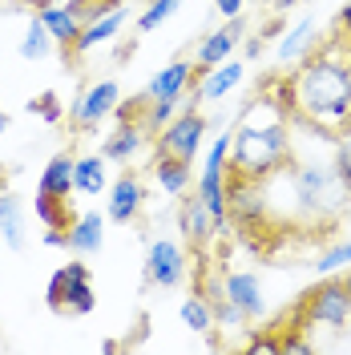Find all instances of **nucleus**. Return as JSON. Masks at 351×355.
Wrapping results in <instances>:
<instances>
[{
	"label": "nucleus",
	"instance_id": "f257e3e1",
	"mask_svg": "<svg viewBox=\"0 0 351 355\" xmlns=\"http://www.w3.org/2000/svg\"><path fill=\"white\" fill-rule=\"evenodd\" d=\"M279 110L327 137L351 133V53L339 37L311 44L299 69L279 81Z\"/></svg>",
	"mask_w": 351,
	"mask_h": 355
},
{
	"label": "nucleus",
	"instance_id": "f03ea898",
	"mask_svg": "<svg viewBox=\"0 0 351 355\" xmlns=\"http://www.w3.org/2000/svg\"><path fill=\"white\" fill-rule=\"evenodd\" d=\"M291 166V130H286V113L275 110L271 117H246L239 130L230 133V157H226V174L250 178V182H266Z\"/></svg>",
	"mask_w": 351,
	"mask_h": 355
},
{
	"label": "nucleus",
	"instance_id": "7ed1b4c3",
	"mask_svg": "<svg viewBox=\"0 0 351 355\" xmlns=\"http://www.w3.org/2000/svg\"><path fill=\"white\" fill-rule=\"evenodd\" d=\"M279 174L291 182V206L307 218H331L343 198H348V186L335 170V162H303V166H283Z\"/></svg>",
	"mask_w": 351,
	"mask_h": 355
},
{
	"label": "nucleus",
	"instance_id": "20e7f679",
	"mask_svg": "<svg viewBox=\"0 0 351 355\" xmlns=\"http://www.w3.org/2000/svg\"><path fill=\"white\" fill-rule=\"evenodd\" d=\"M295 319L299 323H307L311 327H331V331H343L351 319V287L348 279H327V283H319V287L307 291V299L299 303L295 311Z\"/></svg>",
	"mask_w": 351,
	"mask_h": 355
},
{
	"label": "nucleus",
	"instance_id": "39448f33",
	"mask_svg": "<svg viewBox=\"0 0 351 355\" xmlns=\"http://www.w3.org/2000/svg\"><path fill=\"white\" fill-rule=\"evenodd\" d=\"M44 303H49L53 315H89L97 307V291H93V279H89V266L65 263L61 270H53Z\"/></svg>",
	"mask_w": 351,
	"mask_h": 355
},
{
	"label": "nucleus",
	"instance_id": "423d86ee",
	"mask_svg": "<svg viewBox=\"0 0 351 355\" xmlns=\"http://www.w3.org/2000/svg\"><path fill=\"white\" fill-rule=\"evenodd\" d=\"M206 137V117L190 105V110L174 113L162 130H157V154H174L182 162H194Z\"/></svg>",
	"mask_w": 351,
	"mask_h": 355
},
{
	"label": "nucleus",
	"instance_id": "0eeeda50",
	"mask_svg": "<svg viewBox=\"0 0 351 355\" xmlns=\"http://www.w3.org/2000/svg\"><path fill=\"white\" fill-rule=\"evenodd\" d=\"M117 101H121V85L117 81H97V85H89L81 97H77V105H73V125L77 130H97L113 110H117Z\"/></svg>",
	"mask_w": 351,
	"mask_h": 355
},
{
	"label": "nucleus",
	"instance_id": "6e6552de",
	"mask_svg": "<svg viewBox=\"0 0 351 355\" xmlns=\"http://www.w3.org/2000/svg\"><path fill=\"white\" fill-rule=\"evenodd\" d=\"M146 279L154 287H178L186 279V250L170 239H154L146 250Z\"/></svg>",
	"mask_w": 351,
	"mask_h": 355
},
{
	"label": "nucleus",
	"instance_id": "1a4fd4ad",
	"mask_svg": "<svg viewBox=\"0 0 351 355\" xmlns=\"http://www.w3.org/2000/svg\"><path fill=\"white\" fill-rule=\"evenodd\" d=\"M222 291H226V299L246 315V323L266 315L263 283H259V275H255V270H222Z\"/></svg>",
	"mask_w": 351,
	"mask_h": 355
},
{
	"label": "nucleus",
	"instance_id": "9d476101",
	"mask_svg": "<svg viewBox=\"0 0 351 355\" xmlns=\"http://www.w3.org/2000/svg\"><path fill=\"white\" fill-rule=\"evenodd\" d=\"M198 81V65L194 61H170L166 69H157L146 85V97L150 101H182Z\"/></svg>",
	"mask_w": 351,
	"mask_h": 355
},
{
	"label": "nucleus",
	"instance_id": "9b49d317",
	"mask_svg": "<svg viewBox=\"0 0 351 355\" xmlns=\"http://www.w3.org/2000/svg\"><path fill=\"white\" fill-rule=\"evenodd\" d=\"M142 202H146V186H142V178L133 174V170H126V174L110 186V206H105V218L126 226V222H133L137 214H142Z\"/></svg>",
	"mask_w": 351,
	"mask_h": 355
},
{
	"label": "nucleus",
	"instance_id": "f8f14e48",
	"mask_svg": "<svg viewBox=\"0 0 351 355\" xmlns=\"http://www.w3.org/2000/svg\"><path fill=\"white\" fill-rule=\"evenodd\" d=\"M239 37H242V17L226 21L219 33H210L206 41L198 44V53H194L198 73H206V69H214V65H222V61H230V53L239 49Z\"/></svg>",
	"mask_w": 351,
	"mask_h": 355
},
{
	"label": "nucleus",
	"instance_id": "ddd939ff",
	"mask_svg": "<svg viewBox=\"0 0 351 355\" xmlns=\"http://www.w3.org/2000/svg\"><path fill=\"white\" fill-rule=\"evenodd\" d=\"M37 17H41V24L49 28L53 44H61V53L73 57V44H77V37H81V17H77L69 4H41Z\"/></svg>",
	"mask_w": 351,
	"mask_h": 355
},
{
	"label": "nucleus",
	"instance_id": "4468645a",
	"mask_svg": "<svg viewBox=\"0 0 351 355\" xmlns=\"http://www.w3.org/2000/svg\"><path fill=\"white\" fill-rule=\"evenodd\" d=\"M242 77H246V65H239V61H222V65L198 73V81H194L198 101H222L230 89L242 85Z\"/></svg>",
	"mask_w": 351,
	"mask_h": 355
},
{
	"label": "nucleus",
	"instance_id": "2eb2a0df",
	"mask_svg": "<svg viewBox=\"0 0 351 355\" xmlns=\"http://www.w3.org/2000/svg\"><path fill=\"white\" fill-rule=\"evenodd\" d=\"M101 243H105V218L97 210L77 214L73 226H69V234H65V250H73V254H97Z\"/></svg>",
	"mask_w": 351,
	"mask_h": 355
},
{
	"label": "nucleus",
	"instance_id": "dca6fc26",
	"mask_svg": "<svg viewBox=\"0 0 351 355\" xmlns=\"http://www.w3.org/2000/svg\"><path fill=\"white\" fill-rule=\"evenodd\" d=\"M182 234H186V243L194 246V250L210 246V239L219 234V226H214V218H210L206 202L198 198V190H194V198L182 202Z\"/></svg>",
	"mask_w": 351,
	"mask_h": 355
},
{
	"label": "nucleus",
	"instance_id": "f3484780",
	"mask_svg": "<svg viewBox=\"0 0 351 355\" xmlns=\"http://www.w3.org/2000/svg\"><path fill=\"white\" fill-rule=\"evenodd\" d=\"M126 17H130V8H126V4H117L113 12H105V17H97V21L81 24V37H77V44H73V57H85L89 49H97V44H105L110 37H117V33H121V24H126Z\"/></svg>",
	"mask_w": 351,
	"mask_h": 355
},
{
	"label": "nucleus",
	"instance_id": "a211bd4d",
	"mask_svg": "<svg viewBox=\"0 0 351 355\" xmlns=\"http://www.w3.org/2000/svg\"><path fill=\"white\" fill-rule=\"evenodd\" d=\"M315 33H319V24H315V17H303V21L295 24V28H286L283 41H279V49H275V61L279 65H295V61H303L311 53V44H315Z\"/></svg>",
	"mask_w": 351,
	"mask_h": 355
},
{
	"label": "nucleus",
	"instance_id": "6ab92c4d",
	"mask_svg": "<svg viewBox=\"0 0 351 355\" xmlns=\"http://www.w3.org/2000/svg\"><path fill=\"white\" fill-rule=\"evenodd\" d=\"M0 239L8 250H24V202L12 190H0Z\"/></svg>",
	"mask_w": 351,
	"mask_h": 355
},
{
	"label": "nucleus",
	"instance_id": "aec40b11",
	"mask_svg": "<svg viewBox=\"0 0 351 355\" xmlns=\"http://www.w3.org/2000/svg\"><path fill=\"white\" fill-rule=\"evenodd\" d=\"M142 141H146V130H142L137 121H121V125H117V133H110V137H105V150H101V157H105V162H130V157L142 150Z\"/></svg>",
	"mask_w": 351,
	"mask_h": 355
},
{
	"label": "nucleus",
	"instance_id": "412c9836",
	"mask_svg": "<svg viewBox=\"0 0 351 355\" xmlns=\"http://www.w3.org/2000/svg\"><path fill=\"white\" fill-rule=\"evenodd\" d=\"M73 162H77V157L53 154V157H49V166L41 170L37 190H44V194H57V198H69V194H73Z\"/></svg>",
	"mask_w": 351,
	"mask_h": 355
},
{
	"label": "nucleus",
	"instance_id": "4be33fe9",
	"mask_svg": "<svg viewBox=\"0 0 351 355\" xmlns=\"http://www.w3.org/2000/svg\"><path fill=\"white\" fill-rule=\"evenodd\" d=\"M154 178L166 194H186L190 190V162L174 154H154Z\"/></svg>",
	"mask_w": 351,
	"mask_h": 355
},
{
	"label": "nucleus",
	"instance_id": "5701e85b",
	"mask_svg": "<svg viewBox=\"0 0 351 355\" xmlns=\"http://www.w3.org/2000/svg\"><path fill=\"white\" fill-rule=\"evenodd\" d=\"M73 190L97 198V194L105 190V157H97V154L77 157V162H73Z\"/></svg>",
	"mask_w": 351,
	"mask_h": 355
},
{
	"label": "nucleus",
	"instance_id": "b1692460",
	"mask_svg": "<svg viewBox=\"0 0 351 355\" xmlns=\"http://www.w3.org/2000/svg\"><path fill=\"white\" fill-rule=\"evenodd\" d=\"M33 214L44 222V226H57V230H69L73 226V206H69V198H57V194H44V190H37V198H33Z\"/></svg>",
	"mask_w": 351,
	"mask_h": 355
},
{
	"label": "nucleus",
	"instance_id": "393cba45",
	"mask_svg": "<svg viewBox=\"0 0 351 355\" xmlns=\"http://www.w3.org/2000/svg\"><path fill=\"white\" fill-rule=\"evenodd\" d=\"M182 323L198 335H210L214 331V311L202 295H190V299H182Z\"/></svg>",
	"mask_w": 351,
	"mask_h": 355
},
{
	"label": "nucleus",
	"instance_id": "a878e982",
	"mask_svg": "<svg viewBox=\"0 0 351 355\" xmlns=\"http://www.w3.org/2000/svg\"><path fill=\"white\" fill-rule=\"evenodd\" d=\"M49 49H53L49 28L41 24V17H33V24H28V33H24V41H21V57L24 61H41V57H49Z\"/></svg>",
	"mask_w": 351,
	"mask_h": 355
},
{
	"label": "nucleus",
	"instance_id": "bb28decb",
	"mask_svg": "<svg viewBox=\"0 0 351 355\" xmlns=\"http://www.w3.org/2000/svg\"><path fill=\"white\" fill-rule=\"evenodd\" d=\"M311 266H315L319 275H339V270H348V266H351V239L323 246V254H319Z\"/></svg>",
	"mask_w": 351,
	"mask_h": 355
},
{
	"label": "nucleus",
	"instance_id": "cd10ccee",
	"mask_svg": "<svg viewBox=\"0 0 351 355\" xmlns=\"http://www.w3.org/2000/svg\"><path fill=\"white\" fill-rule=\"evenodd\" d=\"M178 12V0H150V8L137 17V33H154L162 21H170Z\"/></svg>",
	"mask_w": 351,
	"mask_h": 355
},
{
	"label": "nucleus",
	"instance_id": "c85d7f7f",
	"mask_svg": "<svg viewBox=\"0 0 351 355\" xmlns=\"http://www.w3.org/2000/svg\"><path fill=\"white\" fill-rule=\"evenodd\" d=\"M117 4H126V0H69V8L81 17V24L97 21V17H105V12H113Z\"/></svg>",
	"mask_w": 351,
	"mask_h": 355
},
{
	"label": "nucleus",
	"instance_id": "c756f323",
	"mask_svg": "<svg viewBox=\"0 0 351 355\" xmlns=\"http://www.w3.org/2000/svg\"><path fill=\"white\" fill-rule=\"evenodd\" d=\"M28 113H37V117H44L49 125H57V121L65 117V110H61V101H57V93H41V97H33V101H28Z\"/></svg>",
	"mask_w": 351,
	"mask_h": 355
},
{
	"label": "nucleus",
	"instance_id": "7c9ffc66",
	"mask_svg": "<svg viewBox=\"0 0 351 355\" xmlns=\"http://www.w3.org/2000/svg\"><path fill=\"white\" fill-rule=\"evenodd\" d=\"M335 170H339V178H343V182H351V133H343V137H339V154H335Z\"/></svg>",
	"mask_w": 351,
	"mask_h": 355
},
{
	"label": "nucleus",
	"instance_id": "2f4dec72",
	"mask_svg": "<svg viewBox=\"0 0 351 355\" xmlns=\"http://www.w3.org/2000/svg\"><path fill=\"white\" fill-rule=\"evenodd\" d=\"M246 352L250 355H279V335H259V339H250Z\"/></svg>",
	"mask_w": 351,
	"mask_h": 355
},
{
	"label": "nucleus",
	"instance_id": "473e14b6",
	"mask_svg": "<svg viewBox=\"0 0 351 355\" xmlns=\"http://www.w3.org/2000/svg\"><path fill=\"white\" fill-rule=\"evenodd\" d=\"M335 37L343 41V49L351 53V0L339 8V21H335Z\"/></svg>",
	"mask_w": 351,
	"mask_h": 355
},
{
	"label": "nucleus",
	"instance_id": "72a5a7b5",
	"mask_svg": "<svg viewBox=\"0 0 351 355\" xmlns=\"http://www.w3.org/2000/svg\"><path fill=\"white\" fill-rule=\"evenodd\" d=\"M242 4H246V0H214L219 17H226V21H234V17H242Z\"/></svg>",
	"mask_w": 351,
	"mask_h": 355
},
{
	"label": "nucleus",
	"instance_id": "f704fd0d",
	"mask_svg": "<svg viewBox=\"0 0 351 355\" xmlns=\"http://www.w3.org/2000/svg\"><path fill=\"white\" fill-rule=\"evenodd\" d=\"M65 234H69V230H57V226H44V239H41V243H44V246H65Z\"/></svg>",
	"mask_w": 351,
	"mask_h": 355
},
{
	"label": "nucleus",
	"instance_id": "c9c22d12",
	"mask_svg": "<svg viewBox=\"0 0 351 355\" xmlns=\"http://www.w3.org/2000/svg\"><path fill=\"white\" fill-rule=\"evenodd\" d=\"M271 4H275V8L283 12V8H291V4H303V0H271Z\"/></svg>",
	"mask_w": 351,
	"mask_h": 355
},
{
	"label": "nucleus",
	"instance_id": "e433bc0d",
	"mask_svg": "<svg viewBox=\"0 0 351 355\" xmlns=\"http://www.w3.org/2000/svg\"><path fill=\"white\" fill-rule=\"evenodd\" d=\"M4 130H8V113L0 110V133H4Z\"/></svg>",
	"mask_w": 351,
	"mask_h": 355
},
{
	"label": "nucleus",
	"instance_id": "4c0bfd02",
	"mask_svg": "<svg viewBox=\"0 0 351 355\" xmlns=\"http://www.w3.org/2000/svg\"><path fill=\"white\" fill-rule=\"evenodd\" d=\"M343 186H348V198H351V182H343Z\"/></svg>",
	"mask_w": 351,
	"mask_h": 355
},
{
	"label": "nucleus",
	"instance_id": "58836bf2",
	"mask_svg": "<svg viewBox=\"0 0 351 355\" xmlns=\"http://www.w3.org/2000/svg\"><path fill=\"white\" fill-rule=\"evenodd\" d=\"M348 287H351V275H348Z\"/></svg>",
	"mask_w": 351,
	"mask_h": 355
}]
</instances>
